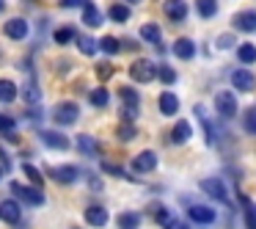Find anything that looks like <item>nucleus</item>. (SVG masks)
I'll return each instance as SVG.
<instances>
[{"label":"nucleus","instance_id":"20","mask_svg":"<svg viewBox=\"0 0 256 229\" xmlns=\"http://www.w3.org/2000/svg\"><path fill=\"white\" fill-rule=\"evenodd\" d=\"M157 102H160V113H162V116H174V113L179 111V97L176 94H168V91H166V94H160V100H157Z\"/></svg>","mask_w":256,"mask_h":229},{"label":"nucleus","instance_id":"5","mask_svg":"<svg viewBox=\"0 0 256 229\" xmlns=\"http://www.w3.org/2000/svg\"><path fill=\"white\" fill-rule=\"evenodd\" d=\"M12 190L25 201V204H30V207H42V204H44V193H42L36 185H34V188H25V185H20V182H12Z\"/></svg>","mask_w":256,"mask_h":229},{"label":"nucleus","instance_id":"40","mask_svg":"<svg viewBox=\"0 0 256 229\" xmlns=\"http://www.w3.org/2000/svg\"><path fill=\"white\" fill-rule=\"evenodd\" d=\"M86 0H61V6L64 9H74V6H83Z\"/></svg>","mask_w":256,"mask_h":229},{"label":"nucleus","instance_id":"35","mask_svg":"<svg viewBox=\"0 0 256 229\" xmlns=\"http://www.w3.org/2000/svg\"><path fill=\"white\" fill-rule=\"evenodd\" d=\"M242 124H245V133L256 135V105L250 108V111H245V119H242Z\"/></svg>","mask_w":256,"mask_h":229},{"label":"nucleus","instance_id":"10","mask_svg":"<svg viewBox=\"0 0 256 229\" xmlns=\"http://www.w3.org/2000/svg\"><path fill=\"white\" fill-rule=\"evenodd\" d=\"M132 168L138 174H149V171H154L157 168V155L152 149H146V152H140V155H135L132 157Z\"/></svg>","mask_w":256,"mask_h":229},{"label":"nucleus","instance_id":"26","mask_svg":"<svg viewBox=\"0 0 256 229\" xmlns=\"http://www.w3.org/2000/svg\"><path fill=\"white\" fill-rule=\"evenodd\" d=\"M108 17H110L113 23H127V20H130V9L124 6V3H113L110 12H108Z\"/></svg>","mask_w":256,"mask_h":229},{"label":"nucleus","instance_id":"18","mask_svg":"<svg viewBox=\"0 0 256 229\" xmlns=\"http://www.w3.org/2000/svg\"><path fill=\"white\" fill-rule=\"evenodd\" d=\"M22 97H25V102H28V105H39V102H42V89H39V83H36L34 78L25 80Z\"/></svg>","mask_w":256,"mask_h":229},{"label":"nucleus","instance_id":"7","mask_svg":"<svg viewBox=\"0 0 256 229\" xmlns=\"http://www.w3.org/2000/svg\"><path fill=\"white\" fill-rule=\"evenodd\" d=\"M50 177L56 179V182H61V185H72L74 179L80 177V168L69 166V163H64V166H50Z\"/></svg>","mask_w":256,"mask_h":229},{"label":"nucleus","instance_id":"15","mask_svg":"<svg viewBox=\"0 0 256 229\" xmlns=\"http://www.w3.org/2000/svg\"><path fill=\"white\" fill-rule=\"evenodd\" d=\"M86 221H88L91 226L102 229L108 223V210H105V207H100V204H91L88 210H86Z\"/></svg>","mask_w":256,"mask_h":229},{"label":"nucleus","instance_id":"34","mask_svg":"<svg viewBox=\"0 0 256 229\" xmlns=\"http://www.w3.org/2000/svg\"><path fill=\"white\" fill-rule=\"evenodd\" d=\"M157 78H160L166 86L176 83V72H174V69L168 67V64H160V67H157Z\"/></svg>","mask_w":256,"mask_h":229},{"label":"nucleus","instance_id":"22","mask_svg":"<svg viewBox=\"0 0 256 229\" xmlns=\"http://www.w3.org/2000/svg\"><path fill=\"white\" fill-rule=\"evenodd\" d=\"M14 100H17L14 80H0V102H14Z\"/></svg>","mask_w":256,"mask_h":229},{"label":"nucleus","instance_id":"4","mask_svg":"<svg viewBox=\"0 0 256 229\" xmlns=\"http://www.w3.org/2000/svg\"><path fill=\"white\" fill-rule=\"evenodd\" d=\"M201 190H204L206 196H212L215 201H223V204H228V190H226V185H223V179H218V177L201 179Z\"/></svg>","mask_w":256,"mask_h":229},{"label":"nucleus","instance_id":"42","mask_svg":"<svg viewBox=\"0 0 256 229\" xmlns=\"http://www.w3.org/2000/svg\"><path fill=\"white\" fill-rule=\"evenodd\" d=\"M168 229H188V226H184V223H176V221H174V223H171V226H168Z\"/></svg>","mask_w":256,"mask_h":229},{"label":"nucleus","instance_id":"39","mask_svg":"<svg viewBox=\"0 0 256 229\" xmlns=\"http://www.w3.org/2000/svg\"><path fill=\"white\" fill-rule=\"evenodd\" d=\"M232 45H234V39L228 34H223L220 39H218V47H232Z\"/></svg>","mask_w":256,"mask_h":229},{"label":"nucleus","instance_id":"33","mask_svg":"<svg viewBox=\"0 0 256 229\" xmlns=\"http://www.w3.org/2000/svg\"><path fill=\"white\" fill-rule=\"evenodd\" d=\"M100 47H102V53H105V56H116V53L122 50V45H118L116 36H105V39L100 42Z\"/></svg>","mask_w":256,"mask_h":229},{"label":"nucleus","instance_id":"11","mask_svg":"<svg viewBox=\"0 0 256 229\" xmlns=\"http://www.w3.org/2000/svg\"><path fill=\"white\" fill-rule=\"evenodd\" d=\"M162 12H166L168 20L182 23V20L188 17V3H184V0H166V3H162Z\"/></svg>","mask_w":256,"mask_h":229},{"label":"nucleus","instance_id":"30","mask_svg":"<svg viewBox=\"0 0 256 229\" xmlns=\"http://www.w3.org/2000/svg\"><path fill=\"white\" fill-rule=\"evenodd\" d=\"M237 58L242 64H256V45H240L237 47Z\"/></svg>","mask_w":256,"mask_h":229},{"label":"nucleus","instance_id":"2","mask_svg":"<svg viewBox=\"0 0 256 229\" xmlns=\"http://www.w3.org/2000/svg\"><path fill=\"white\" fill-rule=\"evenodd\" d=\"M215 111L220 119L237 116V97H234V91H218L215 94Z\"/></svg>","mask_w":256,"mask_h":229},{"label":"nucleus","instance_id":"1","mask_svg":"<svg viewBox=\"0 0 256 229\" xmlns=\"http://www.w3.org/2000/svg\"><path fill=\"white\" fill-rule=\"evenodd\" d=\"M130 78H132L135 83H152V80L157 78V67L149 58H138V61H132V67H130Z\"/></svg>","mask_w":256,"mask_h":229},{"label":"nucleus","instance_id":"24","mask_svg":"<svg viewBox=\"0 0 256 229\" xmlns=\"http://www.w3.org/2000/svg\"><path fill=\"white\" fill-rule=\"evenodd\" d=\"M240 201H242V210H245V223H248V229H256V207H254V201H250L248 196H240Z\"/></svg>","mask_w":256,"mask_h":229},{"label":"nucleus","instance_id":"28","mask_svg":"<svg viewBox=\"0 0 256 229\" xmlns=\"http://www.w3.org/2000/svg\"><path fill=\"white\" fill-rule=\"evenodd\" d=\"M78 47L83 56H96V50H100V45H96L91 36H78Z\"/></svg>","mask_w":256,"mask_h":229},{"label":"nucleus","instance_id":"14","mask_svg":"<svg viewBox=\"0 0 256 229\" xmlns=\"http://www.w3.org/2000/svg\"><path fill=\"white\" fill-rule=\"evenodd\" d=\"M39 138L44 141L47 146H50V149H69V138L66 135H61V133H56V130H42L39 133Z\"/></svg>","mask_w":256,"mask_h":229},{"label":"nucleus","instance_id":"32","mask_svg":"<svg viewBox=\"0 0 256 229\" xmlns=\"http://www.w3.org/2000/svg\"><path fill=\"white\" fill-rule=\"evenodd\" d=\"M88 100H91V105H94V108H105L108 100H110V94H108V89H94L88 94Z\"/></svg>","mask_w":256,"mask_h":229},{"label":"nucleus","instance_id":"36","mask_svg":"<svg viewBox=\"0 0 256 229\" xmlns=\"http://www.w3.org/2000/svg\"><path fill=\"white\" fill-rule=\"evenodd\" d=\"M22 171H25V177H28L30 182L36 185V188H42V174H39V168H36V166H30V163H25V166H22Z\"/></svg>","mask_w":256,"mask_h":229},{"label":"nucleus","instance_id":"23","mask_svg":"<svg viewBox=\"0 0 256 229\" xmlns=\"http://www.w3.org/2000/svg\"><path fill=\"white\" fill-rule=\"evenodd\" d=\"M116 223H118V229H138L140 226V215L138 212H122Z\"/></svg>","mask_w":256,"mask_h":229},{"label":"nucleus","instance_id":"44","mask_svg":"<svg viewBox=\"0 0 256 229\" xmlns=\"http://www.w3.org/2000/svg\"><path fill=\"white\" fill-rule=\"evenodd\" d=\"M3 6H6V3H3V0H0V12H3Z\"/></svg>","mask_w":256,"mask_h":229},{"label":"nucleus","instance_id":"41","mask_svg":"<svg viewBox=\"0 0 256 229\" xmlns=\"http://www.w3.org/2000/svg\"><path fill=\"white\" fill-rule=\"evenodd\" d=\"M96 72H100V78H108V75H110V64H100Z\"/></svg>","mask_w":256,"mask_h":229},{"label":"nucleus","instance_id":"9","mask_svg":"<svg viewBox=\"0 0 256 229\" xmlns=\"http://www.w3.org/2000/svg\"><path fill=\"white\" fill-rule=\"evenodd\" d=\"M20 218H22V207H20L17 201H14V199H3V201H0V221L20 223Z\"/></svg>","mask_w":256,"mask_h":229},{"label":"nucleus","instance_id":"8","mask_svg":"<svg viewBox=\"0 0 256 229\" xmlns=\"http://www.w3.org/2000/svg\"><path fill=\"white\" fill-rule=\"evenodd\" d=\"M234 31H242V34H256V12L248 9V12H240L232 17Z\"/></svg>","mask_w":256,"mask_h":229},{"label":"nucleus","instance_id":"45","mask_svg":"<svg viewBox=\"0 0 256 229\" xmlns=\"http://www.w3.org/2000/svg\"><path fill=\"white\" fill-rule=\"evenodd\" d=\"M127 3H140V0H127Z\"/></svg>","mask_w":256,"mask_h":229},{"label":"nucleus","instance_id":"16","mask_svg":"<svg viewBox=\"0 0 256 229\" xmlns=\"http://www.w3.org/2000/svg\"><path fill=\"white\" fill-rule=\"evenodd\" d=\"M190 135H193V127H190V122H176L171 130V144H188Z\"/></svg>","mask_w":256,"mask_h":229},{"label":"nucleus","instance_id":"3","mask_svg":"<svg viewBox=\"0 0 256 229\" xmlns=\"http://www.w3.org/2000/svg\"><path fill=\"white\" fill-rule=\"evenodd\" d=\"M78 116H80V108L74 102H58V108L52 111V122L61 124V127L64 124H74Z\"/></svg>","mask_w":256,"mask_h":229},{"label":"nucleus","instance_id":"12","mask_svg":"<svg viewBox=\"0 0 256 229\" xmlns=\"http://www.w3.org/2000/svg\"><path fill=\"white\" fill-rule=\"evenodd\" d=\"M232 83H234V89H240V91H254L256 89V75L248 72V69H234Z\"/></svg>","mask_w":256,"mask_h":229},{"label":"nucleus","instance_id":"17","mask_svg":"<svg viewBox=\"0 0 256 229\" xmlns=\"http://www.w3.org/2000/svg\"><path fill=\"white\" fill-rule=\"evenodd\" d=\"M174 56L182 58V61H190V58L196 56V45H193L190 39H184V36H182V39L174 42Z\"/></svg>","mask_w":256,"mask_h":229},{"label":"nucleus","instance_id":"25","mask_svg":"<svg viewBox=\"0 0 256 229\" xmlns=\"http://www.w3.org/2000/svg\"><path fill=\"white\" fill-rule=\"evenodd\" d=\"M52 39H56V45H69L72 39H78V34H74L72 25H61V28L56 31V36H52Z\"/></svg>","mask_w":256,"mask_h":229},{"label":"nucleus","instance_id":"27","mask_svg":"<svg viewBox=\"0 0 256 229\" xmlns=\"http://www.w3.org/2000/svg\"><path fill=\"white\" fill-rule=\"evenodd\" d=\"M196 9H198V14L204 20H210V17H215V14H218V3H215V0H196Z\"/></svg>","mask_w":256,"mask_h":229},{"label":"nucleus","instance_id":"31","mask_svg":"<svg viewBox=\"0 0 256 229\" xmlns=\"http://www.w3.org/2000/svg\"><path fill=\"white\" fill-rule=\"evenodd\" d=\"M0 133L6 135L8 141H17V133H14V119L12 116H3V113H0Z\"/></svg>","mask_w":256,"mask_h":229},{"label":"nucleus","instance_id":"21","mask_svg":"<svg viewBox=\"0 0 256 229\" xmlns=\"http://www.w3.org/2000/svg\"><path fill=\"white\" fill-rule=\"evenodd\" d=\"M160 25L157 23H146V25H140V39L144 42H149V45H160Z\"/></svg>","mask_w":256,"mask_h":229},{"label":"nucleus","instance_id":"19","mask_svg":"<svg viewBox=\"0 0 256 229\" xmlns=\"http://www.w3.org/2000/svg\"><path fill=\"white\" fill-rule=\"evenodd\" d=\"M83 23L88 25V28H100V25L105 23V17L96 12L94 3H83Z\"/></svg>","mask_w":256,"mask_h":229},{"label":"nucleus","instance_id":"37","mask_svg":"<svg viewBox=\"0 0 256 229\" xmlns=\"http://www.w3.org/2000/svg\"><path fill=\"white\" fill-rule=\"evenodd\" d=\"M154 218H157V223H162V226H171L174 223V215H171V210H166V207H157V212H154Z\"/></svg>","mask_w":256,"mask_h":229},{"label":"nucleus","instance_id":"38","mask_svg":"<svg viewBox=\"0 0 256 229\" xmlns=\"http://www.w3.org/2000/svg\"><path fill=\"white\" fill-rule=\"evenodd\" d=\"M118 138H122V141L135 138V127H132V122H124L122 127H118Z\"/></svg>","mask_w":256,"mask_h":229},{"label":"nucleus","instance_id":"29","mask_svg":"<svg viewBox=\"0 0 256 229\" xmlns=\"http://www.w3.org/2000/svg\"><path fill=\"white\" fill-rule=\"evenodd\" d=\"M78 149L83 152V155H96V141L91 138V135H78Z\"/></svg>","mask_w":256,"mask_h":229},{"label":"nucleus","instance_id":"6","mask_svg":"<svg viewBox=\"0 0 256 229\" xmlns=\"http://www.w3.org/2000/svg\"><path fill=\"white\" fill-rule=\"evenodd\" d=\"M188 218H190V221H196V223L210 226V223H215L218 212L212 210V207H206V204H190L188 207Z\"/></svg>","mask_w":256,"mask_h":229},{"label":"nucleus","instance_id":"43","mask_svg":"<svg viewBox=\"0 0 256 229\" xmlns=\"http://www.w3.org/2000/svg\"><path fill=\"white\" fill-rule=\"evenodd\" d=\"M3 174H6V168H3V166H0V177H3Z\"/></svg>","mask_w":256,"mask_h":229},{"label":"nucleus","instance_id":"13","mask_svg":"<svg viewBox=\"0 0 256 229\" xmlns=\"http://www.w3.org/2000/svg\"><path fill=\"white\" fill-rule=\"evenodd\" d=\"M28 23L25 20H8L6 25H3V34L8 36V39H14V42H22L25 36H28Z\"/></svg>","mask_w":256,"mask_h":229}]
</instances>
